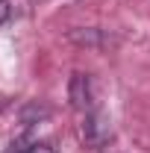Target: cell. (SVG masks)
<instances>
[{
  "label": "cell",
  "instance_id": "1",
  "mask_svg": "<svg viewBox=\"0 0 150 153\" xmlns=\"http://www.w3.org/2000/svg\"><path fill=\"white\" fill-rule=\"evenodd\" d=\"M79 133H82V141H85L91 150H103V147L112 141V127H109V118L100 112V109L85 112Z\"/></svg>",
  "mask_w": 150,
  "mask_h": 153
},
{
  "label": "cell",
  "instance_id": "2",
  "mask_svg": "<svg viewBox=\"0 0 150 153\" xmlns=\"http://www.w3.org/2000/svg\"><path fill=\"white\" fill-rule=\"evenodd\" d=\"M68 100H71V106L76 112H82V115L94 109V82L88 74H82V71L71 74V79H68Z\"/></svg>",
  "mask_w": 150,
  "mask_h": 153
},
{
  "label": "cell",
  "instance_id": "3",
  "mask_svg": "<svg viewBox=\"0 0 150 153\" xmlns=\"http://www.w3.org/2000/svg\"><path fill=\"white\" fill-rule=\"evenodd\" d=\"M68 41H74L79 47H91V50H106V47L115 44V38L106 30H100V27H71L68 30Z\"/></svg>",
  "mask_w": 150,
  "mask_h": 153
},
{
  "label": "cell",
  "instance_id": "4",
  "mask_svg": "<svg viewBox=\"0 0 150 153\" xmlns=\"http://www.w3.org/2000/svg\"><path fill=\"white\" fill-rule=\"evenodd\" d=\"M24 153H53V150H50L47 144H33V147H27Z\"/></svg>",
  "mask_w": 150,
  "mask_h": 153
},
{
  "label": "cell",
  "instance_id": "5",
  "mask_svg": "<svg viewBox=\"0 0 150 153\" xmlns=\"http://www.w3.org/2000/svg\"><path fill=\"white\" fill-rule=\"evenodd\" d=\"M9 12H12V9H9V3H6V0H0V24L9 18Z\"/></svg>",
  "mask_w": 150,
  "mask_h": 153
}]
</instances>
